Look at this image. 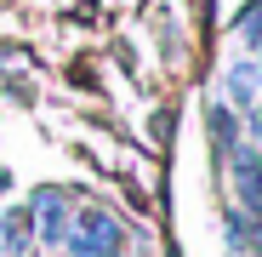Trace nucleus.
<instances>
[{
	"instance_id": "nucleus-1",
	"label": "nucleus",
	"mask_w": 262,
	"mask_h": 257,
	"mask_svg": "<svg viewBox=\"0 0 262 257\" xmlns=\"http://www.w3.org/2000/svg\"><path fill=\"white\" fill-rule=\"evenodd\" d=\"M120 240H125L120 223L108 218V211L92 206V211H80V218L69 223V240H63V246H69L74 257H120Z\"/></svg>"
},
{
	"instance_id": "nucleus-2",
	"label": "nucleus",
	"mask_w": 262,
	"mask_h": 257,
	"mask_svg": "<svg viewBox=\"0 0 262 257\" xmlns=\"http://www.w3.org/2000/svg\"><path fill=\"white\" fill-rule=\"evenodd\" d=\"M29 223H34V234L46 240V246H63V240H69V223H74V218H69V194L40 189V194H34V218H29Z\"/></svg>"
},
{
	"instance_id": "nucleus-3",
	"label": "nucleus",
	"mask_w": 262,
	"mask_h": 257,
	"mask_svg": "<svg viewBox=\"0 0 262 257\" xmlns=\"http://www.w3.org/2000/svg\"><path fill=\"white\" fill-rule=\"evenodd\" d=\"M228 97H234L239 109H256V69H251V63H234V69H228Z\"/></svg>"
}]
</instances>
